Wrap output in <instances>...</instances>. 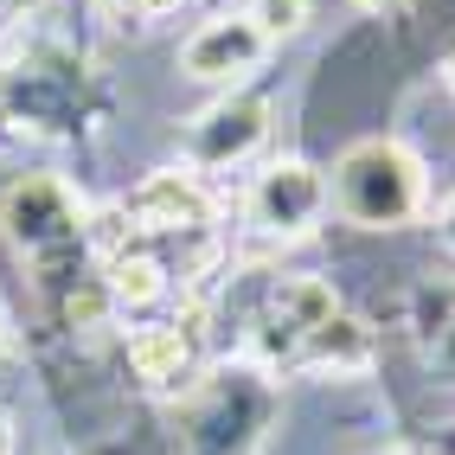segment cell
Here are the masks:
<instances>
[{"mask_svg": "<svg viewBox=\"0 0 455 455\" xmlns=\"http://www.w3.org/2000/svg\"><path fill=\"white\" fill-rule=\"evenodd\" d=\"M33 7H39V0H0V20H26Z\"/></svg>", "mask_w": 455, "mask_h": 455, "instance_id": "9a60e30c", "label": "cell"}, {"mask_svg": "<svg viewBox=\"0 0 455 455\" xmlns=\"http://www.w3.org/2000/svg\"><path fill=\"white\" fill-rule=\"evenodd\" d=\"M359 7H366V13H398L404 0H359Z\"/></svg>", "mask_w": 455, "mask_h": 455, "instance_id": "e0dca14e", "label": "cell"}, {"mask_svg": "<svg viewBox=\"0 0 455 455\" xmlns=\"http://www.w3.org/2000/svg\"><path fill=\"white\" fill-rule=\"evenodd\" d=\"M333 315H340V295L321 276H283L269 289V327H276V340H283V359H295V347L308 340L315 327H327Z\"/></svg>", "mask_w": 455, "mask_h": 455, "instance_id": "52a82bcc", "label": "cell"}, {"mask_svg": "<svg viewBox=\"0 0 455 455\" xmlns=\"http://www.w3.org/2000/svg\"><path fill=\"white\" fill-rule=\"evenodd\" d=\"M129 366H135L141 385L173 391V385H187V372H193V340L180 327H141V333H129Z\"/></svg>", "mask_w": 455, "mask_h": 455, "instance_id": "9c48e42d", "label": "cell"}, {"mask_svg": "<svg viewBox=\"0 0 455 455\" xmlns=\"http://www.w3.org/2000/svg\"><path fill=\"white\" fill-rule=\"evenodd\" d=\"M263 58H269V39L257 33V20L251 13H219L180 45V71L193 84H244Z\"/></svg>", "mask_w": 455, "mask_h": 455, "instance_id": "277c9868", "label": "cell"}, {"mask_svg": "<svg viewBox=\"0 0 455 455\" xmlns=\"http://www.w3.org/2000/svg\"><path fill=\"white\" fill-rule=\"evenodd\" d=\"M289 366H315V372H333V379H340V372H366V366H372V333L340 308L327 327H315L308 340L295 347Z\"/></svg>", "mask_w": 455, "mask_h": 455, "instance_id": "ba28073f", "label": "cell"}, {"mask_svg": "<svg viewBox=\"0 0 455 455\" xmlns=\"http://www.w3.org/2000/svg\"><path fill=\"white\" fill-rule=\"evenodd\" d=\"M103 289H109V301H123V308H148V301L167 295V269H161V257H148V251H116Z\"/></svg>", "mask_w": 455, "mask_h": 455, "instance_id": "30bf717a", "label": "cell"}, {"mask_svg": "<svg viewBox=\"0 0 455 455\" xmlns=\"http://www.w3.org/2000/svg\"><path fill=\"white\" fill-rule=\"evenodd\" d=\"M436 244H443V263L455 269V193H449V205L436 212Z\"/></svg>", "mask_w": 455, "mask_h": 455, "instance_id": "5bb4252c", "label": "cell"}, {"mask_svg": "<svg viewBox=\"0 0 455 455\" xmlns=\"http://www.w3.org/2000/svg\"><path fill=\"white\" fill-rule=\"evenodd\" d=\"M123 20H167V13H180L187 0H109Z\"/></svg>", "mask_w": 455, "mask_h": 455, "instance_id": "4fadbf2b", "label": "cell"}, {"mask_svg": "<svg viewBox=\"0 0 455 455\" xmlns=\"http://www.w3.org/2000/svg\"><path fill=\"white\" fill-rule=\"evenodd\" d=\"M0 353H7V315H0Z\"/></svg>", "mask_w": 455, "mask_h": 455, "instance_id": "d6986e66", "label": "cell"}, {"mask_svg": "<svg viewBox=\"0 0 455 455\" xmlns=\"http://www.w3.org/2000/svg\"><path fill=\"white\" fill-rule=\"evenodd\" d=\"M0 231L7 244L39 269L45 283L58 276H77V263L90 251V205L52 173H33V180H13L0 193Z\"/></svg>", "mask_w": 455, "mask_h": 455, "instance_id": "7a4b0ae2", "label": "cell"}, {"mask_svg": "<svg viewBox=\"0 0 455 455\" xmlns=\"http://www.w3.org/2000/svg\"><path fill=\"white\" fill-rule=\"evenodd\" d=\"M244 219H251L263 237H308V231L327 219V173L308 167L301 155L269 161V167L251 180Z\"/></svg>", "mask_w": 455, "mask_h": 455, "instance_id": "3957f363", "label": "cell"}, {"mask_svg": "<svg viewBox=\"0 0 455 455\" xmlns=\"http://www.w3.org/2000/svg\"><path fill=\"white\" fill-rule=\"evenodd\" d=\"M430 366L455 385V295H449V308H443V321H436V340H430Z\"/></svg>", "mask_w": 455, "mask_h": 455, "instance_id": "7c38bea8", "label": "cell"}, {"mask_svg": "<svg viewBox=\"0 0 455 455\" xmlns=\"http://www.w3.org/2000/svg\"><path fill=\"white\" fill-rule=\"evenodd\" d=\"M443 84H449V90H455V52H449V58H443Z\"/></svg>", "mask_w": 455, "mask_h": 455, "instance_id": "ac0fdd59", "label": "cell"}, {"mask_svg": "<svg viewBox=\"0 0 455 455\" xmlns=\"http://www.w3.org/2000/svg\"><path fill=\"white\" fill-rule=\"evenodd\" d=\"M263 135H269V103L263 97H225L187 123V155H193V167H231V161L257 155Z\"/></svg>", "mask_w": 455, "mask_h": 455, "instance_id": "5b68a950", "label": "cell"}, {"mask_svg": "<svg viewBox=\"0 0 455 455\" xmlns=\"http://www.w3.org/2000/svg\"><path fill=\"white\" fill-rule=\"evenodd\" d=\"M0 455H13V417H7V404H0Z\"/></svg>", "mask_w": 455, "mask_h": 455, "instance_id": "2e32d148", "label": "cell"}, {"mask_svg": "<svg viewBox=\"0 0 455 455\" xmlns=\"http://www.w3.org/2000/svg\"><path fill=\"white\" fill-rule=\"evenodd\" d=\"M244 13L257 20V33L269 45H283V39H295L301 26H308V0H251Z\"/></svg>", "mask_w": 455, "mask_h": 455, "instance_id": "8fae6325", "label": "cell"}, {"mask_svg": "<svg viewBox=\"0 0 455 455\" xmlns=\"http://www.w3.org/2000/svg\"><path fill=\"white\" fill-rule=\"evenodd\" d=\"M123 219L141 231H205L212 225V193L199 187L193 167H161L123 199Z\"/></svg>", "mask_w": 455, "mask_h": 455, "instance_id": "8992f818", "label": "cell"}, {"mask_svg": "<svg viewBox=\"0 0 455 455\" xmlns=\"http://www.w3.org/2000/svg\"><path fill=\"white\" fill-rule=\"evenodd\" d=\"M327 212H340L359 231H404L430 212V173L423 155L398 135H366L353 141L327 180Z\"/></svg>", "mask_w": 455, "mask_h": 455, "instance_id": "6da1fadb", "label": "cell"}]
</instances>
